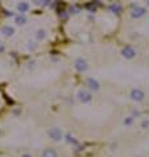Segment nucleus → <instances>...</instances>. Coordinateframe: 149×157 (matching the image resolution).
Wrapping results in <instances>:
<instances>
[{
  "instance_id": "f257e3e1",
  "label": "nucleus",
  "mask_w": 149,
  "mask_h": 157,
  "mask_svg": "<svg viewBox=\"0 0 149 157\" xmlns=\"http://www.w3.org/2000/svg\"><path fill=\"white\" fill-rule=\"evenodd\" d=\"M50 136H52L54 140H60L61 136H62V133H61V131L58 130V128H54V130L50 131Z\"/></svg>"
},
{
  "instance_id": "f03ea898",
  "label": "nucleus",
  "mask_w": 149,
  "mask_h": 157,
  "mask_svg": "<svg viewBox=\"0 0 149 157\" xmlns=\"http://www.w3.org/2000/svg\"><path fill=\"white\" fill-rule=\"evenodd\" d=\"M42 157H57V153L53 149H45L42 153Z\"/></svg>"
},
{
  "instance_id": "7ed1b4c3",
  "label": "nucleus",
  "mask_w": 149,
  "mask_h": 157,
  "mask_svg": "<svg viewBox=\"0 0 149 157\" xmlns=\"http://www.w3.org/2000/svg\"><path fill=\"white\" fill-rule=\"evenodd\" d=\"M1 32L4 33L5 36H12L13 35V28H11V27H4L1 29Z\"/></svg>"
},
{
  "instance_id": "20e7f679",
  "label": "nucleus",
  "mask_w": 149,
  "mask_h": 157,
  "mask_svg": "<svg viewBox=\"0 0 149 157\" xmlns=\"http://www.w3.org/2000/svg\"><path fill=\"white\" fill-rule=\"evenodd\" d=\"M17 8H19V11H20V12H25V11L29 9V4H28V3H20Z\"/></svg>"
},
{
  "instance_id": "39448f33",
  "label": "nucleus",
  "mask_w": 149,
  "mask_h": 157,
  "mask_svg": "<svg viewBox=\"0 0 149 157\" xmlns=\"http://www.w3.org/2000/svg\"><path fill=\"white\" fill-rule=\"evenodd\" d=\"M16 22H17L19 25L24 24V22H25V17H24V16H17V17H16Z\"/></svg>"
},
{
  "instance_id": "423d86ee",
  "label": "nucleus",
  "mask_w": 149,
  "mask_h": 157,
  "mask_svg": "<svg viewBox=\"0 0 149 157\" xmlns=\"http://www.w3.org/2000/svg\"><path fill=\"white\" fill-rule=\"evenodd\" d=\"M44 33H45L44 30H40V32H38V35H37V36H38V38H44V37H45Z\"/></svg>"
},
{
  "instance_id": "0eeeda50",
  "label": "nucleus",
  "mask_w": 149,
  "mask_h": 157,
  "mask_svg": "<svg viewBox=\"0 0 149 157\" xmlns=\"http://www.w3.org/2000/svg\"><path fill=\"white\" fill-rule=\"evenodd\" d=\"M3 50H4V46H3V44L0 42V52H3Z\"/></svg>"
},
{
  "instance_id": "6e6552de",
  "label": "nucleus",
  "mask_w": 149,
  "mask_h": 157,
  "mask_svg": "<svg viewBox=\"0 0 149 157\" xmlns=\"http://www.w3.org/2000/svg\"><path fill=\"white\" fill-rule=\"evenodd\" d=\"M22 157H32V156H29V155H24Z\"/></svg>"
}]
</instances>
